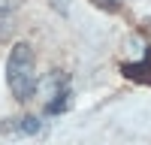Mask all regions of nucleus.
I'll return each mask as SVG.
<instances>
[{
  "label": "nucleus",
  "instance_id": "1",
  "mask_svg": "<svg viewBox=\"0 0 151 145\" xmlns=\"http://www.w3.org/2000/svg\"><path fill=\"white\" fill-rule=\"evenodd\" d=\"M6 85L15 100H30L36 91V57L27 42H15L6 60Z\"/></svg>",
  "mask_w": 151,
  "mask_h": 145
},
{
  "label": "nucleus",
  "instance_id": "2",
  "mask_svg": "<svg viewBox=\"0 0 151 145\" xmlns=\"http://www.w3.org/2000/svg\"><path fill=\"white\" fill-rule=\"evenodd\" d=\"M121 72H124L127 79H133V82H145V85H151V48L145 52V57L139 60V64H124Z\"/></svg>",
  "mask_w": 151,
  "mask_h": 145
},
{
  "label": "nucleus",
  "instance_id": "3",
  "mask_svg": "<svg viewBox=\"0 0 151 145\" xmlns=\"http://www.w3.org/2000/svg\"><path fill=\"white\" fill-rule=\"evenodd\" d=\"M18 130L21 133H40V121H36V118H21L18 121Z\"/></svg>",
  "mask_w": 151,
  "mask_h": 145
},
{
  "label": "nucleus",
  "instance_id": "4",
  "mask_svg": "<svg viewBox=\"0 0 151 145\" xmlns=\"http://www.w3.org/2000/svg\"><path fill=\"white\" fill-rule=\"evenodd\" d=\"M18 6H21V0H0V12H12Z\"/></svg>",
  "mask_w": 151,
  "mask_h": 145
},
{
  "label": "nucleus",
  "instance_id": "5",
  "mask_svg": "<svg viewBox=\"0 0 151 145\" xmlns=\"http://www.w3.org/2000/svg\"><path fill=\"white\" fill-rule=\"evenodd\" d=\"M100 6H106V9H118V0H97Z\"/></svg>",
  "mask_w": 151,
  "mask_h": 145
}]
</instances>
